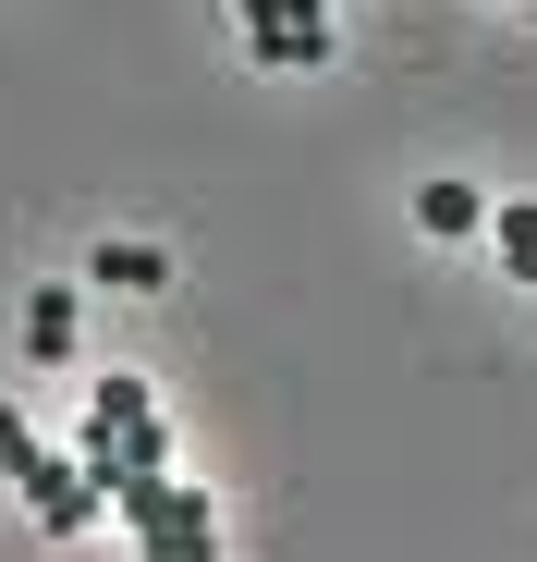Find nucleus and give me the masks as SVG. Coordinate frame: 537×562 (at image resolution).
Instances as JSON below:
<instances>
[{
  "label": "nucleus",
  "instance_id": "f257e3e1",
  "mask_svg": "<svg viewBox=\"0 0 537 562\" xmlns=\"http://www.w3.org/2000/svg\"><path fill=\"white\" fill-rule=\"evenodd\" d=\"M111 514L135 526V550H159V562H208L220 550V514L184 490V477H171V464H159V477H123L111 490Z\"/></svg>",
  "mask_w": 537,
  "mask_h": 562
},
{
  "label": "nucleus",
  "instance_id": "f03ea898",
  "mask_svg": "<svg viewBox=\"0 0 537 562\" xmlns=\"http://www.w3.org/2000/svg\"><path fill=\"white\" fill-rule=\"evenodd\" d=\"M232 25H244V49H256L268 74H318V61L342 49V37H330V0H244Z\"/></svg>",
  "mask_w": 537,
  "mask_h": 562
},
{
  "label": "nucleus",
  "instance_id": "7ed1b4c3",
  "mask_svg": "<svg viewBox=\"0 0 537 562\" xmlns=\"http://www.w3.org/2000/svg\"><path fill=\"white\" fill-rule=\"evenodd\" d=\"M13 490H25V514H37L49 538H85V526H99V514H111V490H99V477H85V464H73V452H37V464H25V477H13Z\"/></svg>",
  "mask_w": 537,
  "mask_h": 562
},
{
  "label": "nucleus",
  "instance_id": "20e7f679",
  "mask_svg": "<svg viewBox=\"0 0 537 562\" xmlns=\"http://www.w3.org/2000/svg\"><path fill=\"white\" fill-rule=\"evenodd\" d=\"M415 233L477 245V233H489V196H477V183H415Z\"/></svg>",
  "mask_w": 537,
  "mask_h": 562
},
{
  "label": "nucleus",
  "instance_id": "39448f33",
  "mask_svg": "<svg viewBox=\"0 0 537 562\" xmlns=\"http://www.w3.org/2000/svg\"><path fill=\"white\" fill-rule=\"evenodd\" d=\"M25 355H37V367H73V294H61V281L25 294Z\"/></svg>",
  "mask_w": 537,
  "mask_h": 562
},
{
  "label": "nucleus",
  "instance_id": "423d86ee",
  "mask_svg": "<svg viewBox=\"0 0 537 562\" xmlns=\"http://www.w3.org/2000/svg\"><path fill=\"white\" fill-rule=\"evenodd\" d=\"M85 416H99V428H135V416H159V392L135 380V367H99V380H85Z\"/></svg>",
  "mask_w": 537,
  "mask_h": 562
},
{
  "label": "nucleus",
  "instance_id": "0eeeda50",
  "mask_svg": "<svg viewBox=\"0 0 537 562\" xmlns=\"http://www.w3.org/2000/svg\"><path fill=\"white\" fill-rule=\"evenodd\" d=\"M85 269H99L111 294H159V281H171V245H99Z\"/></svg>",
  "mask_w": 537,
  "mask_h": 562
},
{
  "label": "nucleus",
  "instance_id": "6e6552de",
  "mask_svg": "<svg viewBox=\"0 0 537 562\" xmlns=\"http://www.w3.org/2000/svg\"><path fill=\"white\" fill-rule=\"evenodd\" d=\"M489 245H501L513 281H537V209H489Z\"/></svg>",
  "mask_w": 537,
  "mask_h": 562
},
{
  "label": "nucleus",
  "instance_id": "1a4fd4ad",
  "mask_svg": "<svg viewBox=\"0 0 537 562\" xmlns=\"http://www.w3.org/2000/svg\"><path fill=\"white\" fill-rule=\"evenodd\" d=\"M37 452H49V440H37V416H13V404H0V477H25Z\"/></svg>",
  "mask_w": 537,
  "mask_h": 562
}]
</instances>
